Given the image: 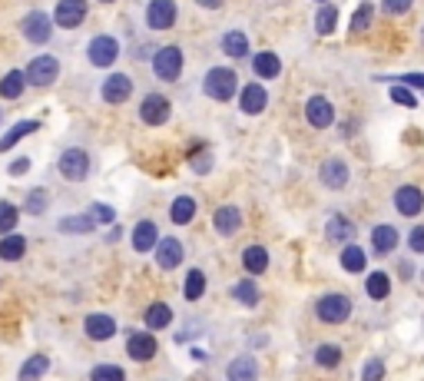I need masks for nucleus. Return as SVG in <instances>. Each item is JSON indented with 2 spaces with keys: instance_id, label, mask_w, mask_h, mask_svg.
<instances>
[{
  "instance_id": "f257e3e1",
  "label": "nucleus",
  "mask_w": 424,
  "mask_h": 381,
  "mask_svg": "<svg viewBox=\"0 0 424 381\" xmlns=\"http://www.w3.org/2000/svg\"><path fill=\"white\" fill-rule=\"evenodd\" d=\"M351 312H355V305H351L345 292H328V295H321L315 302V315L325 325H345L351 319Z\"/></svg>"
},
{
  "instance_id": "f03ea898",
  "label": "nucleus",
  "mask_w": 424,
  "mask_h": 381,
  "mask_svg": "<svg viewBox=\"0 0 424 381\" xmlns=\"http://www.w3.org/2000/svg\"><path fill=\"white\" fill-rule=\"evenodd\" d=\"M202 90H206L209 100L226 103L239 90V76H236V70H229V67H212L209 73H206V80H202Z\"/></svg>"
},
{
  "instance_id": "7ed1b4c3",
  "label": "nucleus",
  "mask_w": 424,
  "mask_h": 381,
  "mask_svg": "<svg viewBox=\"0 0 424 381\" xmlns=\"http://www.w3.org/2000/svg\"><path fill=\"white\" fill-rule=\"evenodd\" d=\"M57 169H60V176L67 183H83V179L90 176V152L80 150V146H70V150L60 152Z\"/></svg>"
},
{
  "instance_id": "20e7f679",
  "label": "nucleus",
  "mask_w": 424,
  "mask_h": 381,
  "mask_svg": "<svg viewBox=\"0 0 424 381\" xmlns=\"http://www.w3.org/2000/svg\"><path fill=\"white\" fill-rule=\"evenodd\" d=\"M152 73L159 76V80H166V83L179 80V73H182V50L179 46L176 44L159 46V50L152 53Z\"/></svg>"
},
{
  "instance_id": "39448f33",
  "label": "nucleus",
  "mask_w": 424,
  "mask_h": 381,
  "mask_svg": "<svg viewBox=\"0 0 424 381\" xmlns=\"http://www.w3.org/2000/svg\"><path fill=\"white\" fill-rule=\"evenodd\" d=\"M24 73H27V83H30V87H50V83H57V76H60V60L50 57V53L33 57Z\"/></svg>"
},
{
  "instance_id": "423d86ee",
  "label": "nucleus",
  "mask_w": 424,
  "mask_h": 381,
  "mask_svg": "<svg viewBox=\"0 0 424 381\" xmlns=\"http://www.w3.org/2000/svg\"><path fill=\"white\" fill-rule=\"evenodd\" d=\"M87 57H90L93 67L106 70V67H113V63H116V57H120V40H116V37H109V33H100V37H93V40H90V46H87Z\"/></svg>"
},
{
  "instance_id": "0eeeda50",
  "label": "nucleus",
  "mask_w": 424,
  "mask_h": 381,
  "mask_svg": "<svg viewBox=\"0 0 424 381\" xmlns=\"http://www.w3.org/2000/svg\"><path fill=\"white\" fill-rule=\"evenodd\" d=\"M394 209H398V215H405V219H414V215H421L424 213V193H421V186H398L394 189Z\"/></svg>"
},
{
  "instance_id": "6e6552de",
  "label": "nucleus",
  "mask_w": 424,
  "mask_h": 381,
  "mask_svg": "<svg viewBox=\"0 0 424 381\" xmlns=\"http://www.w3.org/2000/svg\"><path fill=\"white\" fill-rule=\"evenodd\" d=\"M152 256H156V265L163 269V272H173V269H179L182 259H186V249L176 236H163L156 249H152Z\"/></svg>"
},
{
  "instance_id": "1a4fd4ad",
  "label": "nucleus",
  "mask_w": 424,
  "mask_h": 381,
  "mask_svg": "<svg viewBox=\"0 0 424 381\" xmlns=\"http://www.w3.org/2000/svg\"><path fill=\"white\" fill-rule=\"evenodd\" d=\"M318 179H321V186L325 189H332V193H338V189H345L351 179V169L345 159H338V156H332V159H325L321 163V169H318Z\"/></svg>"
},
{
  "instance_id": "9d476101",
  "label": "nucleus",
  "mask_w": 424,
  "mask_h": 381,
  "mask_svg": "<svg viewBox=\"0 0 424 381\" xmlns=\"http://www.w3.org/2000/svg\"><path fill=\"white\" fill-rule=\"evenodd\" d=\"M305 120H308V126H315V130H328L335 123V107L328 96H321V93H315V96H308V103H305Z\"/></svg>"
},
{
  "instance_id": "9b49d317",
  "label": "nucleus",
  "mask_w": 424,
  "mask_h": 381,
  "mask_svg": "<svg viewBox=\"0 0 424 381\" xmlns=\"http://www.w3.org/2000/svg\"><path fill=\"white\" fill-rule=\"evenodd\" d=\"M156 351H159V342L152 338V332H130L126 335V355L133 358V362H152L156 358Z\"/></svg>"
},
{
  "instance_id": "f8f14e48",
  "label": "nucleus",
  "mask_w": 424,
  "mask_h": 381,
  "mask_svg": "<svg viewBox=\"0 0 424 381\" xmlns=\"http://www.w3.org/2000/svg\"><path fill=\"white\" fill-rule=\"evenodd\" d=\"M169 113H173V107H169V100L163 93H150L139 103V120L146 123V126H163L169 120Z\"/></svg>"
},
{
  "instance_id": "ddd939ff",
  "label": "nucleus",
  "mask_w": 424,
  "mask_h": 381,
  "mask_svg": "<svg viewBox=\"0 0 424 381\" xmlns=\"http://www.w3.org/2000/svg\"><path fill=\"white\" fill-rule=\"evenodd\" d=\"M100 96H103L106 103L120 107V103H126V100L133 96V80L126 73H109L103 80V87H100Z\"/></svg>"
},
{
  "instance_id": "4468645a",
  "label": "nucleus",
  "mask_w": 424,
  "mask_h": 381,
  "mask_svg": "<svg viewBox=\"0 0 424 381\" xmlns=\"http://www.w3.org/2000/svg\"><path fill=\"white\" fill-rule=\"evenodd\" d=\"M83 332H87L90 342H109V338L116 335V319L106 315V312H90L83 319Z\"/></svg>"
},
{
  "instance_id": "2eb2a0df",
  "label": "nucleus",
  "mask_w": 424,
  "mask_h": 381,
  "mask_svg": "<svg viewBox=\"0 0 424 381\" xmlns=\"http://www.w3.org/2000/svg\"><path fill=\"white\" fill-rule=\"evenodd\" d=\"M53 20H57V27H63V30L80 27V24L87 20V0H60Z\"/></svg>"
},
{
  "instance_id": "dca6fc26",
  "label": "nucleus",
  "mask_w": 424,
  "mask_h": 381,
  "mask_svg": "<svg viewBox=\"0 0 424 381\" xmlns=\"http://www.w3.org/2000/svg\"><path fill=\"white\" fill-rule=\"evenodd\" d=\"M265 107H269V90L262 83H249V87L239 90V109L245 116H258Z\"/></svg>"
},
{
  "instance_id": "f3484780",
  "label": "nucleus",
  "mask_w": 424,
  "mask_h": 381,
  "mask_svg": "<svg viewBox=\"0 0 424 381\" xmlns=\"http://www.w3.org/2000/svg\"><path fill=\"white\" fill-rule=\"evenodd\" d=\"M146 24L152 30H169L176 24V3L173 0H150L146 7Z\"/></svg>"
},
{
  "instance_id": "a211bd4d",
  "label": "nucleus",
  "mask_w": 424,
  "mask_h": 381,
  "mask_svg": "<svg viewBox=\"0 0 424 381\" xmlns=\"http://www.w3.org/2000/svg\"><path fill=\"white\" fill-rule=\"evenodd\" d=\"M24 37L30 40V44H46L50 40V30H53V20L44 14V10H33V14L24 17Z\"/></svg>"
},
{
  "instance_id": "6ab92c4d",
  "label": "nucleus",
  "mask_w": 424,
  "mask_h": 381,
  "mask_svg": "<svg viewBox=\"0 0 424 381\" xmlns=\"http://www.w3.org/2000/svg\"><path fill=\"white\" fill-rule=\"evenodd\" d=\"M401 242V232L391 226V222H378L371 229V252L375 256H391L394 249Z\"/></svg>"
},
{
  "instance_id": "aec40b11",
  "label": "nucleus",
  "mask_w": 424,
  "mask_h": 381,
  "mask_svg": "<svg viewBox=\"0 0 424 381\" xmlns=\"http://www.w3.org/2000/svg\"><path fill=\"white\" fill-rule=\"evenodd\" d=\"M159 242V226L152 222V219H139L133 232H130V245L136 249V252H152Z\"/></svg>"
},
{
  "instance_id": "412c9836",
  "label": "nucleus",
  "mask_w": 424,
  "mask_h": 381,
  "mask_svg": "<svg viewBox=\"0 0 424 381\" xmlns=\"http://www.w3.org/2000/svg\"><path fill=\"white\" fill-rule=\"evenodd\" d=\"M212 226H215L219 236H236V232L242 229V213H239V206H232V202L219 206V209L212 213Z\"/></svg>"
},
{
  "instance_id": "4be33fe9",
  "label": "nucleus",
  "mask_w": 424,
  "mask_h": 381,
  "mask_svg": "<svg viewBox=\"0 0 424 381\" xmlns=\"http://www.w3.org/2000/svg\"><path fill=\"white\" fill-rule=\"evenodd\" d=\"M226 381H258V362L252 355H236L226 368Z\"/></svg>"
},
{
  "instance_id": "5701e85b",
  "label": "nucleus",
  "mask_w": 424,
  "mask_h": 381,
  "mask_svg": "<svg viewBox=\"0 0 424 381\" xmlns=\"http://www.w3.org/2000/svg\"><path fill=\"white\" fill-rule=\"evenodd\" d=\"M338 265L345 269V272L358 275L368 269V252H364L358 242H345V249H342V256H338Z\"/></svg>"
},
{
  "instance_id": "b1692460",
  "label": "nucleus",
  "mask_w": 424,
  "mask_h": 381,
  "mask_svg": "<svg viewBox=\"0 0 424 381\" xmlns=\"http://www.w3.org/2000/svg\"><path fill=\"white\" fill-rule=\"evenodd\" d=\"M325 236H328V242H351V236H355V222H351L348 215L335 213L328 215V222H325Z\"/></svg>"
},
{
  "instance_id": "393cba45",
  "label": "nucleus",
  "mask_w": 424,
  "mask_h": 381,
  "mask_svg": "<svg viewBox=\"0 0 424 381\" xmlns=\"http://www.w3.org/2000/svg\"><path fill=\"white\" fill-rule=\"evenodd\" d=\"M199 213V202L193 196H176L173 199V206H169V219H173V226H189Z\"/></svg>"
},
{
  "instance_id": "a878e982",
  "label": "nucleus",
  "mask_w": 424,
  "mask_h": 381,
  "mask_svg": "<svg viewBox=\"0 0 424 381\" xmlns=\"http://www.w3.org/2000/svg\"><path fill=\"white\" fill-rule=\"evenodd\" d=\"M252 73H256L258 80H275V76L282 73V60L275 57L272 50H262V53L252 57Z\"/></svg>"
},
{
  "instance_id": "bb28decb",
  "label": "nucleus",
  "mask_w": 424,
  "mask_h": 381,
  "mask_svg": "<svg viewBox=\"0 0 424 381\" xmlns=\"http://www.w3.org/2000/svg\"><path fill=\"white\" fill-rule=\"evenodd\" d=\"M364 295L371 299V302H385L388 295H391V275L388 272H371L364 278Z\"/></svg>"
},
{
  "instance_id": "cd10ccee",
  "label": "nucleus",
  "mask_w": 424,
  "mask_h": 381,
  "mask_svg": "<svg viewBox=\"0 0 424 381\" xmlns=\"http://www.w3.org/2000/svg\"><path fill=\"white\" fill-rule=\"evenodd\" d=\"M242 265L249 275H262L269 269V249L265 245H245L242 249Z\"/></svg>"
},
{
  "instance_id": "c85d7f7f",
  "label": "nucleus",
  "mask_w": 424,
  "mask_h": 381,
  "mask_svg": "<svg viewBox=\"0 0 424 381\" xmlns=\"http://www.w3.org/2000/svg\"><path fill=\"white\" fill-rule=\"evenodd\" d=\"M27 256V239L20 236V232H7L3 239H0V259L3 262H20Z\"/></svg>"
},
{
  "instance_id": "c756f323",
  "label": "nucleus",
  "mask_w": 424,
  "mask_h": 381,
  "mask_svg": "<svg viewBox=\"0 0 424 381\" xmlns=\"http://www.w3.org/2000/svg\"><path fill=\"white\" fill-rule=\"evenodd\" d=\"M232 299L239 305H245V308H256L258 299H262V292H258L256 278H239L236 285H232Z\"/></svg>"
},
{
  "instance_id": "7c9ffc66",
  "label": "nucleus",
  "mask_w": 424,
  "mask_h": 381,
  "mask_svg": "<svg viewBox=\"0 0 424 381\" xmlns=\"http://www.w3.org/2000/svg\"><path fill=\"white\" fill-rule=\"evenodd\" d=\"M202 295H206V272L202 269H189L186 282H182V299L186 302H199Z\"/></svg>"
},
{
  "instance_id": "2f4dec72",
  "label": "nucleus",
  "mask_w": 424,
  "mask_h": 381,
  "mask_svg": "<svg viewBox=\"0 0 424 381\" xmlns=\"http://www.w3.org/2000/svg\"><path fill=\"white\" fill-rule=\"evenodd\" d=\"M222 53L232 57V60H239V57H249V37L242 30H229L222 37Z\"/></svg>"
},
{
  "instance_id": "473e14b6",
  "label": "nucleus",
  "mask_w": 424,
  "mask_h": 381,
  "mask_svg": "<svg viewBox=\"0 0 424 381\" xmlns=\"http://www.w3.org/2000/svg\"><path fill=\"white\" fill-rule=\"evenodd\" d=\"M46 371H50V358H46V355H30V358L24 362V368H20L17 381H37V378H44Z\"/></svg>"
},
{
  "instance_id": "72a5a7b5",
  "label": "nucleus",
  "mask_w": 424,
  "mask_h": 381,
  "mask_svg": "<svg viewBox=\"0 0 424 381\" xmlns=\"http://www.w3.org/2000/svg\"><path fill=\"white\" fill-rule=\"evenodd\" d=\"M24 87H27V73L24 70H10V73H3V80H0V96L3 100H17L24 93Z\"/></svg>"
},
{
  "instance_id": "f704fd0d",
  "label": "nucleus",
  "mask_w": 424,
  "mask_h": 381,
  "mask_svg": "<svg viewBox=\"0 0 424 381\" xmlns=\"http://www.w3.org/2000/svg\"><path fill=\"white\" fill-rule=\"evenodd\" d=\"M37 130H40V123H37V120H20V123L14 126V130L7 133V136L0 139V152L14 150V146L20 143V139H24V136H30V133H37Z\"/></svg>"
},
{
  "instance_id": "c9c22d12",
  "label": "nucleus",
  "mask_w": 424,
  "mask_h": 381,
  "mask_svg": "<svg viewBox=\"0 0 424 381\" xmlns=\"http://www.w3.org/2000/svg\"><path fill=\"white\" fill-rule=\"evenodd\" d=\"M169 321H173V308L166 302H152L146 308V328L150 332H159V328H166Z\"/></svg>"
},
{
  "instance_id": "e433bc0d",
  "label": "nucleus",
  "mask_w": 424,
  "mask_h": 381,
  "mask_svg": "<svg viewBox=\"0 0 424 381\" xmlns=\"http://www.w3.org/2000/svg\"><path fill=\"white\" fill-rule=\"evenodd\" d=\"M335 27H338V7H335V3H325L315 14V33L318 37H328V33H335Z\"/></svg>"
},
{
  "instance_id": "4c0bfd02",
  "label": "nucleus",
  "mask_w": 424,
  "mask_h": 381,
  "mask_svg": "<svg viewBox=\"0 0 424 381\" xmlns=\"http://www.w3.org/2000/svg\"><path fill=\"white\" fill-rule=\"evenodd\" d=\"M312 358H315L318 368H328V371H332V368L342 365V348H338V345H332V342H325V345H318V348H315V355H312Z\"/></svg>"
},
{
  "instance_id": "58836bf2",
  "label": "nucleus",
  "mask_w": 424,
  "mask_h": 381,
  "mask_svg": "<svg viewBox=\"0 0 424 381\" xmlns=\"http://www.w3.org/2000/svg\"><path fill=\"white\" fill-rule=\"evenodd\" d=\"M93 229H96V222L90 215H67V219H60V232H67V236H87Z\"/></svg>"
},
{
  "instance_id": "ea45409f",
  "label": "nucleus",
  "mask_w": 424,
  "mask_h": 381,
  "mask_svg": "<svg viewBox=\"0 0 424 381\" xmlns=\"http://www.w3.org/2000/svg\"><path fill=\"white\" fill-rule=\"evenodd\" d=\"M371 20H375V3H371V0H362V7L351 17V33H364L371 27Z\"/></svg>"
},
{
  "instance_id": "a19ab883",
  "label": "nucleus",
  "mask_w": 424,
  "mask_h": 381,
  "mask_svg": "<svg viewBox=\"0 0 424 381\" xmlns=\"http://www.w3.org/2000/svg\"><path fill=\"white\" fill-rule=\"evenodd\" d=\"M90 381H126V371L113 362H100V365H93Z\"/></svg>"
},
{
  "instance_id": "79ce46f5",
  "label": "nucleus",
  "mask_w": 424,
  "mask_h": 381,
  "mask_svg": "<svg viewBox=\"0 0 424 381\" xmlns=\"http://www.w3.org/2000/svg\"><path fill=\"white\" fill-rule=\"evenodd\" d=\"M46 206H50V193H46V189H30V193H27V199H24V209H27V215H44Z\"/></svg>"
},
{
  "instance_id": "37998d69",
  "label": "nucleus",
  "mask_w": 424,
  "mask_h": 381,
  "mask_svg": "<svg viewBox=\"0 0 424 381\" xmlns=\"http://www.w3.org/2000/svg\"><path fill=\"white\" fill-rule=\"evenodd\" d=\"M17 219H20V213H17L14 202H0V232H3V236L17 229Z\"/></svg>"
},
{
  "instance_id": "c03bdc74",
  "label": "nucleus",
  "mask_w": 424,
  "mask_h": 381,
  "mask_svg": "<svg viewBox=\"0 0 424 381\" xmlns=\"http://www.w3.org/2000/svg\"><path fill=\"white\" fill-rule=\"evenodd\" d=\"M391 100L398 103V107H408V109L418 107V96H414V90H411V87H405V83H394V87H391Z\"/></svg>"
},
{
  "instance_id": "a18cd8bd",
  "label": "nucleus",
  "mask_w": 424,
  "mask_h": 381,
  "mask_svg": "<svg viewBox=\"0 0 424 381\" xmlns=\"http://www.w3.org/2000/svg\"><path fill=\"white\" fill-rule=\"evenodd\" d=\"M87 215H90L96 226H113V219H116V213H113V209H109L106 202H93L90 213H87Z\"/></svg>"
},
{
  "instance_id": "49530a36",
  "label": "nucleus",
  "mask_w": 424,
  "mask_h": 381,
  "mask_svg": "<svg viewBox=\"0 0 424 381\" xmlns=\"http://www.w3.org/2000/svg\"><path fill=\"white\" fill-rule=\"evenodd\" d=\"M362 381H385V362L381 358H368L362 371Z\"/></svg>"
},
{
  "instance_id": "de8ad7c7",
  "label": "nucleus",
  "mask_w": 424,
  "mask_h": 381,
  "mask_svg": "<svg viewBox=\"0 0 424 381\" xmlns=\"http://www.w3.org/2000/svg\"><path fill=\"white\" fill-rule=\"evenodd\" d=\"M411 7H414V0H381V10L388 17H401V14H408Z\"/></svg>"
},
{
  "instance_id": "09e8293b",
  "label": "nucleus",
  "mask_w": 424,
  "mask_h": 381,
  "mask_svg": "<svg viewBox=\"0 0 424 381\" xmlns=\"http://www.w3.org/2000/svg\"><path fill=\"white\" fill-rule=\"evenodd\" d=\"M408 249L414 256H424V226H414L408 232Z\"/></svg>"
},
{
  "instance_id": "8fccbe9b",
  "label": "nucleus",
  "mask_w": 424,
  "mask_h": 381,
  "mask_svg": "<svg viewBox=\"0 0 424 381\" xmlns=\"http://www.w3.org/2000/svg\"><path fill=\"white\" fill-rule=\"evenodd\" d=\"M391 83H405L411 90H424V73H401V76H394Z\"/></svg>"
},
{
  "instance_id": "3c124183",
  "label": "nucleus",
  "mask_w": 424,
  "mask_h": 381,
  "mask_svg": "<svg viewBox=\"0 0 424 381\" xmlns=\"http://www.w3.org/2000/svg\"><path fill=\"white\" fill-rule=\"evenodd\" d=\"M209 166H212V152H206V156H196V152H193V169H196V172H209Z\"/></svg>"
},
{
  "instance_id": "603ef678",
  "label": "nucleus",
  "mask_w": 424,
  "mask_h": 381,
  "mask_svg": "<svg viewBox=\"0 0 424 381\" xmlns=\"http://www.w3.org/2000/svg\"><path fill=\"white\" fill-rule=\"evenodd\" d=\"M27 169H30V159H27V156H20V159L10 163V176H24Z\"/></svg>"
},
{
  "instance_id": "864d4df0",
  "label": "nucleus",
  "mask_w": 424,
  "mask_h": 381,
  "mask_svg": "<svg viewBox=\"0 0 424 381\" xmlns=\"http://www.w3.org/2000/svg\"><path fill=\"white\" fill-rule=\"evenodd\" d=\"M199 7H206V10H215V7H222V0H196Z\"/></svg>"
},
{
  "instance_id": "5fc2aeb1",
  "label": "nucleus",
  "mask_w": 424,
  "mask_h": 381,
  "mask_svg": "<svg viewBox=\"0 0 424 381\" xmlns=\"http://www.w3.org/2000/svg\"><path fill=\"white\" fill-rule=\"evenodd\" d=\"M315 3H328V0H315Z\"/></svg>"
},
{
  "instance_id": "6e6d98bb",
  "label": "nucleus",
  "mask_w": 424,
  "mask_h": 381,
  "mask_svg": "<svg viewBox=\"0 0 424 381\" xmlns=\"http://www.w3.org/2000/svg\"><path fill=\"white\" fill-rule=\"evenodd\" d=\"M103 3H113V0H103Z\"/></svg>"
},
{
  "instance_id": "4d7b16f0",
  "label": "nucleus",
  "mask_w": 424,
  "mask_h": 381,
  "mask_svg": "<svg viewBox=\"0 0 424 381\" xmlns=\"http://www.w3.org/2000/svg\"><path fill=\"white\" fill-rule=\"evenodd\" d=\"M0 120H3V113H0Z\"/></svg>"
},
{
  "instance_id": "13d9d810",
  "label": "nucleus",
  "mask_w": 424,
  "mask_h": 381,
  "mask_svg": "<svg viewBox=\"0 0 424 381\" xmlns=\"http://www.w3.org/2000/svg\"><path fill=\"white\" fill-rule=\"evenodd\" d=\"M421 40H424V33H421Z\"/></svg>"
}]
</instances>
